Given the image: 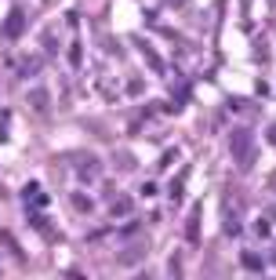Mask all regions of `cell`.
I'll return each mask as SVG.
<instances>
[{
	"label": "cell",
	"mask_w": 276,
	"mask_h": 280,
	"mask_svg": "<svg viewBox=\"0 0 276 280\" xmlns=\"http://www.w3.org/2000/svg\"><path fill=\"white\" fill-rule=\"evenodd\" d=\"M229 146H232V160H236L240 168H251V164H254V138H251L247 128H236V131L229 135Z\"/></svg>",
	"instance_id": "1"
},
{
	"label": "cell",
	"mask_w": 276,
	"mask_h": 280,
	"mask_svg": "<svg viewBox=\"0 0 276 280\" xmlns=\"http://www.w3.org/2000/svg\"><path fill=\"white\" fill-rule=\"evenodd\" d=\"M76 164H80V182H95L98 178V160L95 156H88V153H80V156H76Z\"/></svg>",
	"instance_id": "2"
},
{
	"label": "cell",
	"mask_w": 276,
	"mask_h": 280,
	"mask_svg": "<svg viewBox=\"0 0 276 280\" xmlns=\"http://www.w3.org/2000/svg\"><path fill=\"white\" fill-rule=\"evenodd\" d=\"M22 22H26V15L22 11H11L8 22H4V36H22Z\"/></svg>",
	"instance_id": "3"
},
{
	"label": "cell",
	"mask_w": 276,
	"mask_h": 280,
	"mask_svg": "<svg viewBox=\"0 0 276 280\" xmlns=\"http://www.w3.org/2000/svg\"><path fill=\"white\" fill-rule=\"evenodd\" d=\"M185 236H189V244H196V240H200V204L193 208V218L185 222Z\"/></svg>",
	"instance_id": "4"
},
{
	"label": "cell",
	"mask_w": 276,
	"mask_h": 280,
	"mask_svg": "<svg viewBox=\"0 0 276 280\" xmlns=\"http://www.w3.org/2000/svg\"><path fill=\"white\" fill-rule=\"evenodd\" d=\"M36 69H40V58H36V55H26V58L18 62V76H33Z\"/></svg>",
	"instance_id": "5"
},
{
	"label": "cell",
	"mask_w": 276,
	"mask_h": 280,
	"mask_svg": "<svg viewBox=\"0 0 276 280\" xmlns=\"http://www.w3.org/2000/svg\"><path fill=\"white\" fill-rule=\"evenodd\" d=\"M69 200H73V208H76V211H80V215H88V211L95 208V204H91V196H84V193H73Z\"/></svg>",
	"instance_id": "6"
},
{
	"label": "cell",
	"mask_w": 276,
	"mask_h": 280,
	"mask_svg": "<svg viewBox=\"0 0 276 280\" xmlns=\"http://www.w3.org/2000/svg\"><path fill=\"white\" fill-rule=\"evenodd\" d=\"M240 262H244L247 269H254V273L262 269V258H258V255H251V251H244V258H240Z\"/></svg>",
	"instance_id": "7"
},
{
	"label": "cell",
	"mask_w": 276,
	"mask_h": 280,
	"mask_svg": "<svg viewBox=\"0 0 276 280\" xmlns=\"http://www.w3.org/2000/svg\"><path fill=\"white\" fill-rule=\"evenodd\" d=\"M29 102H33V109H48V95H44V91H33Z\"/></svg>",
	"instance_id": "8"
},
{
	"label": "cell",
	"mask_w": 276,
	"mask_h": 280,
	"mask_svg": "<svg viewBox=\"0 0 276 280\" xmlns=\"http://www.w3.org/2000/svg\"><path fill=\"white\" fill-rule=\"evenodd\" d=\"M131 211V200H116L113 204V215H128Z\"/></svg>",
	"instance_id": "9"
},
{
	"label": "cell",
	"mask_w": 276,
	"mask_h": 280,
	"mask_svg": "<svg viewBox=\"0 0 276 280\" xmlns=\"http://www.w3.org/2000/svg\"><path fill=\"white\" fill-rule=\"evenodd\" d=\"M69 66H80V48H76V44L69 48Z\"/></svg>",
	"instance_id": "10"
},
{
	"label": "cell",
	"mask_w": 276,
	"mask_h": 280,
	"mask_svg": "<svg viewBox=\"0 0 276 280\" xmlns=\"http://www.w3.org/2000/svg\"><path fill=\"white\" fill-rule=\"evenodd\" d=\"M269 142H272V146H276V124H272V128H269Z\"/></svg>",
	"instance_id": "11"
},
{
	"label": "cell",
	"mask_w": 276,
	"mask_h": 280,
	"mask_svg": "<svg viewBox=\"0 0 276 280\" xmlns=\"http://www.w3.org/2000/svg\"><path fill=\"white\" fill-rule=\"evenodd\" d=\"M171 4H175V8H178V4H185V0H171Z\"/></svg>",
	"instance_id": "12"
}]
</instances>
